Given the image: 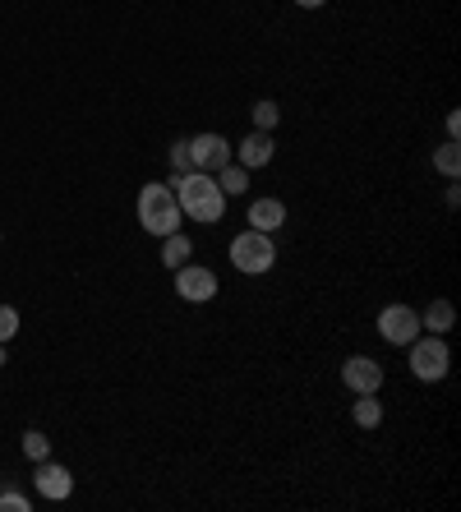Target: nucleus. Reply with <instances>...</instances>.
<instances>
[{
	"mask_svg": "<svg viewBox=\"0 0 461 512\" xmlns=\"http://www.w3.org/2000/svg\"><path fill=\"white\" fill-rule=\"evenodd\" d=\"M190 254H194V240L185 236V231H171V236H162V263L176 273L180 263H190Z\"/></svg>",
	"mask_w": 461,
	"mask_h": 512,
	"instance_id": "4468645a",
	"label": "nucleus"
},
{
	"mask_svg": "<svg viewBox=\"0 0 461 512\" xmlns=\"http://www.w3.org/2000/svg\"><path fill=\"white\" fill-rule=\"evenodd\" d=\"M249 116H254V130H277V120H282V107H277V102H272V97H263V102H254V111H249Z\"/></svg>",
	"mask_w": 461,
	"mask_h": 512,
	"instance_id": "f3484780",
	"label": "nucleus"
},
{
	"mask_svg": "<svg viewBox=\"0 0 461 512\" xmlns=\"http://www.w3.org/2000/svg\"><path fill=\"white\" fill-rule=\"evenodd\" d=\"M47 453H51L47 434H42V429H24V457H28V462H42Z\"/></svg>",
	"mask_w": 461,
	"mask_h": 512,
	"instance_id": "a211bd4d",
	"label": "nucleus"
},
{
	"mask_svg": "<svg viewBox=\"0 0 461 512\" xmlns=\"http://www.w3.org/2000/svg\"><path fill=\"white\" fill-rule=\"evenodd\" d=\"M434 171H443L448 180H457V171H461V148H457V139H448L443 148H434Z\"/></svg>",
	"mask_w": 461,
	"mask_h": 512,
	"instance_id": "dca6fc26",
	"label": "nucleus"
},
{
	"mask_svg": "<svg viewBox=\"0 0 461 512\" xmlns=\"http://www.w3.org/2000/svg\"><path fill=\"white\" fill-rule=\"evenodd\" d=\"M190 157H194V171H222L226 162H236V157H231V139H226V134H194L190 139Z\"/></svg>",
	"mask_w": 461,
	"mask_h": 512,
	"instance_id": "0eeeda50",
	"label": "nucleus"
},
{
	"mask_svg": "<svg viewBox=\"0 0 461 512\" xmlns=\"http://www.w3.org/2000/svg\"><path fill=\"white\" fill-rule=\"evenodd\" d=\"M272 153H277V143H272V134L268 130H249L245 139L231 148V157H236L245 171H259V167H268L272 162Z\"/></svg>",
	"mask_w": 461,
	"mask_h": 512,
	"instance_id": "9d476101",
	"label": "nucleus"
},
{
	"mask_svg": "<svg viewBox=\"0 0 461 512\" xmlns=\"http://www.w3.org/2000/svg\"><path fill=\"white\" fill-rule=\"evenodd\" d=\"M19 333V310L14 305H0V342H10Z\"/></svg>",
	"mask_w": 461,
	"mask_h": 512,
	"instance_id": "aec40b11",
	"label": "nucleus"
},
{
	"mask_svg": "<svg viewBox=\"0 0 461 512\" xmlns=\"http://www.w3.org/2000/svg\"><path fill=\"white\" fill-rule=\"evenodd\" d=\"M0 512H28V494H14V489H0Z\"/></svg>",
	"mask_w": 461,
	"mask_h": 512,
	"instance_id": "412c9836",
	"label": "nucleus"
},
{
	"mask_svg": "<svg viewBox=\"0 0 461 512\" xmlns=\"http://www.w3.org/2000/svg\"><path fill=\"white\" fill-rule=\"evenodd\" d=\"M217 185H222L226 199H231V194H245L249 190V171L240 167V162H226V167L217 171Z\"/></svg>",
	"mask_w": 461,
	"mask_h": 512,
	"instance_id": "2eb2a0df",
	"label": "nucleus"
},
{
	"mask_svg": "<svg viewBox=\"0 0 461 512\" xmlns=\"http://www.w3.org/2000/svg\"><path fill=\"white\" fill-rule=\"evenodd\" d=\"M342 383L351 388V393H379L383 388V365L374 356H346Z\"/></svg>",
	"mask_w": 461,
	"mask_h": 512,
	"instance_id": "6e6552de",
	"label": "nucleus"
},
{
	"mask_svg": "<svg viewBox=\"0 0 461 512\" xmlns=\"http://www.w3.org/2000/svg\"><path fill=\"white\" fill-rule=\"evenodd\" d=\"M180 199L171 185H162V180H153V185H143L139 190V227L148 231V236H171V231H180Z\"/></svg>",
	"mask_w": 461,
	"mask_h": 512,
	"instance_id": "f03ea898",
	"label": "nucleus"
},
{
	"mask_svg": "<svg viewBox=\"0 0 461 512\" xmlns=\"http://www.w3.org/2000/svg\"><path fill=\"white\" fill-rule=\"evenodd\" d=\"M452 323H457V310H452V300H429L425 305V314H420V333H452Z\"/></svg>",
	"mask_w": 461,
	"mask_h": 512,
	"instance_id": "f8f14e48",
	"label": "nucleus"
},
{
	"mask_svg": "<svg viewBox=\"0 0 461 512\" xmlns=\"http://www.w3.org/2000/svg\"><path fill=\"white\" fill-rule=\"evenodd\" d=\"M300 10H323V5H328V0H296Z\"/></svg>",
	"mask_w": 461,
	"mask_h": 512,
	"instance_id": "5701e85b",
	"label": "nucleus"
},
{
	"mask_svg": "<svg viewBox=\"0 0 461 512\" xmlns=\"http://www.w3.org/2000/svg\"><path fill=\"white\" fill-rule=\"evenodd\" d=\"M0 365H5V342H0Z\"/></svg>",
	"mask_w": 461,
	"mask_h": 512,
	"instance_id": "b1692460",
	"label": "nucleus"
},
{
	"mask_svg": "<svg viewBox=\"0 0 461 512\" xmlns=\"http://www.w3.org/2000/svg\"><path fill=\"white\" fill-rule=\"evenodd\" d=\"M411 374L420 383H443L448 379V370H452V351H448V342L438 333H429V337H415L411 346Z\"/></svg>",
	"mask_w": 461,
	"mask_h": 512,
	"instance_id": "20e7f679",
	"label": "nucleus"
},
{
	"mask_svg": "<svg viewBox=\"0 0 461 512\" xmlns=\"http://www.w3.org/2000/svg\"><path fill=\"white\" fill-rule=\"evenodd\" d=\"M461 134V111H448V139H457Z\"/></svg>",
	"mask_w": 461,
	"mask_h": 512,
	"instance_id": "4be33fe9",
	"label": "nucleus"
},
{
	"mask_svg": "<svg viewBox=\"0 0 461 512\" xmlns=\"http://www.w3.org/2000/svg\"><path fill=\"white\" fill-rule=\"evenodd\" d=\"M176 185V199H180V213L190 222H203V227H217L226 217V194L217 185L213 171H185V176L171 180Z\"/></svg>",
	"mask_w": 461,
	"mask_h": 512,
	"instance_id": "f257e3e1",
	"label": "nucleus"
},
{
	"mask_svg": "<svg viewBox=\"0 0 461 512\" xmlns=\"http://www.w3.org/2000/svg\"><path fill=\"white\" fill-rule=\"evenodd\" d=\"M245 222L254 231H268V236H272V231L286 227V203L282 199H254V203H249V217H245Z\"/></svg>",
	"mask_w": 461,
	"mask_h": 512,
	"instance_id": "9b49d317",
	"label": "nucleus"
},
{
	"mask_svg": "<svg viewBox=\"0 0 461 512\" xmlns=\"http://www.w3.org/2000/svg\"><path fill=\"white\" fill-rule=\"evenodd\" d=\"M33 485H37V494H42V499H51V503H60V499H70V494H74V476H70V466L47 462V457L37 462Z\"/></svg>",
	"mask_w": 461,
	"mask_h": 512,
	"instance_id": "1a4fd4ad",
	"label": "nucleus"
},
{
	"mask_svg": "<svg viewBox=\"0 0 461 512\" xmlns=\"http://www.w3.org/2000/svg\"><path fill=\"white\" fill-rule=\"evenodd\" d=\"M176 296L190 305H208L217 296V273L203 263H180L176 268Z\"/></svg>",
	"mask_w": 461,
	"mask_h": 512,
	"instance_id": "423d86ee",
	"label": "nucleus"
},
{
	"mask_svg": "<svg viewBox=\"0 0 461 512\" xmlns=\"http://www.w3.org/2000/svg\"><path fill=\"white\" fill-rule=\"evenodd\" d=\"M171 167H176V176H185V171H194V157H190V139H176L171 143Z\"/></svg>",
	"mask_w": 461,
	"mask_h": 512,
	"instance_id": "6ab92c4d",
	"label": "nucleus"
},
{
	"mask_svg": "<svg viewBox=\"0 0 461 512\" xmlns=\"http://www.w3.org/2000/svg\"><path fill=\"white\" fill-rule=\"evenodd\" d=\"M351 420H355L360 429H379V425H383V402H379V393H355Z\"/></svg>",
	"mask_w": 461,
	"mask_h": 512,
	"instance_id": "ddd939ff",
	"label": "nucleus"
},
{
	"mask_svg": "<svg viewBox=\"0 0 461 512\" xmlns=\"http://www.w3.org/2000/svg\"><path fill=\"white\" fill-rule=\"evenodd\" d=\"M226 259H231V268L245 277H263L277 263V245H272L268 231H240L236 240H231V250H226Z\"/></svg>",
	"mask_w": 461,
	"mask_h": 512,
	"instance_id": "7ed1b4c3",
	"label": "nucleus"
},
{
	"mask_svg": "<svg viewBox=\"0 0 461 512\" xmlns=\"http://www.w3.org/2000/svg\"><path fill=\"white\" fill-rule=\"evenodd\" d=\"M379 337L388 346H411L415 337H420V310H411V305H383Z\"/></svg>",
	"mask_w": 461,
	"mask_h": 512,
	"instance_id": "39448f33",
	"label": "nucleus"
}]
</instances>
